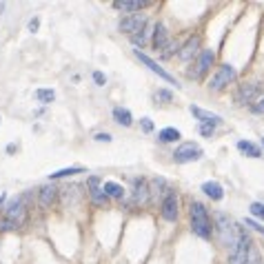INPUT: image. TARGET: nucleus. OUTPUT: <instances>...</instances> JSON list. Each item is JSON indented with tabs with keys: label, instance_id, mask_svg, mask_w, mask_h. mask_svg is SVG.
Instances as JSON below:
<instances>
[{
	"label": "nucleus",
	"instance_id": "nucleus-11",
	"mask_svg": "<svg viewBox=\"0 0 264 264\" xmlns=\"http://www.w3.org/2000/svg\"><path fill=\"white\" fill-rule=\"evenodd\" d=\"M198 49H200V36H191L180 47L178 58L182 60V63H189V60H193V56H198Z\"/></svg>",
	"mask_w": 264,
	"mask_h": 264
},
{
	"label": "nucleus",
	"instance_id": "nucleus-23",
	"mask_svg": "<svg viewBox=\"0 0 264 264\" xmlns=\"http://www.w3.org/2000/svg\"><path fill=\"white\" fill-rule=\"evenodd\" d=\"M85 166H69V169H60L56 173H49V180H60V178H67V175H76V173H85Z\"/></svg>",
	"mask_w": 264,
	"mask_h": 264
},
{
	"label": "nucleus",
	"instance_id": "nucleus-6",
	"mask_svg": "<svg viewBox=\"0 0 264 264\" xmlns=\"http://www.w3.org/2000/svg\"><path fill=\"white\" fill-rule=\"evenodd\" d=\"M262 94V85L260 82H249V85H242L235 94V104L244 107V104H251L258 96Z\"/></svg>",
	"mask_w": 264,
	"mask_h": 264
},
{
	"label": "nucleus",
	"instance_id": "nucleus-26",
	"mask_svg": "<svg viewBox=\"0 0 264 264\" xmlns=\"http://www.w3.org/2000/svg\"><path fill=\"white\" fill-rule=\"evenodd\" d=\"M149 191H151L153 196H162L165 191H171V189H166V180L165 178H156L151 182V189H149Z\"/></svg>",
	"mask_w": 264,
	"mask_h": 264
},
{
	"label": "nucleus",
	"instance_id": "nucleus-9",
	"mask_svg": "<svg viewBox=\"0 0 264 264\" xmlns=\"http://www.w3.org/2000/svg\"><path fill=\"white\" fill-rule=\"evenodd\" d=\"M133 54H135V58H138L140 63L144 65V67H149L153 73H158V78H162V80H166V82H171V85H175V87H178V82H175V78L171 76L169 71H165V69H162V67H158V63H156V60H151L147 54H142V51H140V49H135Z\"/></svg>",
	"mask_w": 264,
	"mask_h": 264
},
{
	"label": "nucleus",
	"instance_id": "nucleus-40",
	"mask_svg": "<svg viewBox=\"0 0 264 264\" xmlns=\"http://www.w3.org/2000/svg\"><path fill=\"white\" fill-rule=\"evenodd\" d=\"M262 147H264V138H262Z\"/></svg>",
	"mask_w": 264,
	"mask_h": 264
},
{
	"label": "nucleus",
	"instance_id": "nucleus-36",
	"mask_svg": "<svg viewBox=\"0 0 264 264\" xmlns=\"http://www.w3.org/2000/svg\"><path fill=\"white\" fill-rule=\"evenodd\" d=\"M94 80H96V85L102 87L104 82H107V78H104V73H102V71H94Z\"/></svg>",
	"mask_w": 264,
	"mask_h": 264
},
{
	"label": "nucleus",
	"instance_id": "nucleus-25",
	"mask_svg": "<svg viewBox=\"0 0 264 264\" xmlns=\"http://www.w3.org/2000/svg\"><path fill=\"white\" fill-rule=\"evenodd\" d=\"M36 100L38 102H42V104H49V102H54L56 100V91L54 89H36Z\"/></svg>",
	"mask_w": 264,
	"mask_h": 264
},
{
	"label": "nucleus",
	"instance_id": "nucleus-12",
	"mask_svg": "<svg viewBox=\"0 0 264 264\" xmlns=\"http://www.w3.org/2000/svg\"><path fill=\"white\" fill-rule=\"evenodd\" d=\"M171 45L169 40V32H166V27L162 23L156 25V32H153V49L156 51H162L165 54V49Z\"/></svg>",
	"mask_w": 264,
	"mask_h": 264
},
{
	"label": "nucleus",
	"instance_id": "nucleus-1",
	"mask_svg": "<svg viewBox=\"0 0 264 264\" xmlns=\"http://www.w3.org/2000/svg\"><path fill=\"white\" fill-rule=\"evenodd\" d=\"M191 231L196 233L198 237L202 240H209L213 235V227H211V218H209V211L202 202H191Z\"/></svg>",
	"mask_w": 264,
	"mask_h": 264
},
{
	"label": "nucleus",
	"instance_id": "nucleus-30",
	"mask_svg": "<svg viewBox=\"0 0 264 264\" xmlns=\"http://www.w3.org/2000/svg\"><path fill=\"white\" fill-rule=\"evenodd\" d=\"M246 264H262V260H260V253L255 246H251L249 251V260H246Z\"/></svg>",
	"mask_w": 264,
	"mask_h": 264
},
{
	"label": "nucleus",
	"instance_id": "nucleus-8",
	"mask_svg": "<svg viewBox=\"0 0 264 264\" xmlns=\"http://www.w3.org/2000/svg\"><path fill=\"white\" fill-rule=\"evenodd\" d=\"M213 60H215V54H213V51H211V49L200 51V56H198V63H196V69H193V71H189V76H191V78H196V80H200V78L204 76V73L211 69V65H213Z\"/></svg>",
	"mask_w": 264,
	"mask_h": 264
},
{
	"label": "nucleus",
	"instance_id": "nucleus-24",
	"mask_svg": "<svg viewBox=\"0 0 264 264\" xmlns=\"http://www.w3.org/2000/svg\"><path fill=\"white\" fill-rule=\"evenodd\" d=\"M56 200V189L54 187H49V184H47V187H42L40 189V206H49L51 202Z\"/></svg>",
	"mask_w": 264,
	"mask_h": 264
},
{
	"label": "nucleus",
	"instance_id": "nucleus-10",
	"mask_svg": "<svg viewBox=\"0 0 264 264\" xmlns=\"http://www.w3.org/2000/svg\"><path fill=\"white\" fill-rule=\"evenodd\" d=\"M160 213L166 222H175V220H178V196H175V191H169L165 196Z\"/></svg>",
	"mask_w": 264,
	"mask_h": 264
},
{
	"label": "nucleus",
	"instance_id": "nucleus-32",
	"mask_svg": "<svg viewBox=\"0 0 264 264\" xmlns=\"http://www.w3.org/2000/svg\"><path fill=\"white\" fill-rule=\"evenodd\" d=\"M140 125H142L144 133H151V131H153V122L149 120V118H142V120H140Z\"/></svg>",
	"mask_w": 264,
	"mask_h": 264
},
{
	"label": "nucleus",
	"instance_id": "nucleus-4",
	"mask_svg": "<svg viewBox=\"0 0 264 264\" xmlns=\"http://www.w3.org/2000/svg\"><path fill=\"white\" fill-rule=\"evenodd\" d=\"M235 78H237L235 67H231V65H220L218 71H215L213 76H211V80H209V89L211 91H222L224 87L231 85Z\"/></svg>",
	"mask_w": 264,
	"mask_h": 264
},
{
	"label": "nucleus",
	"instance_id": "nucleus-28",
	"mask_svg": "<svg viewBox=\"0 0 264 264\" xmlns=\"http://www.w3.org/2000/svg\"><path fill=\"white\" fill-rule=\"evenodd\" d=\"M156 100H162V102H171V100H173V94H171V91H166V89H158V91H156Z\"/></svg>",
	"mask_w": 264,
	"mask_h": 264
},
{
	"label": "nucleus",
	"instance_id": "nucleus-33",
	"mask_svg": "<svg viewBox=\"0 0 264 264\" xmlns=\"http://www.w3.org/2000/svg\"><path fill=\"white\" fill-rule=\"evenodd\" d=\"M16 227H18V222H14V220H2V222H0L2 231H9V229H16Z\"/></svg>",
	"mask_w": 264,
	"mask_h": 264
},
{
	"label": "nucleus",
	"instance_id": "nucleus-3",
	"mask_svg": "<svg viewBox=\"0 0 264 264\" xmlns=\"http://www.w3.org/2000/svg\"><path fill=\"white\" fill-rule=\"evenodd\" d=\"M251 246H253V242H251L249 231H246L244 227H237L235 244H233V249L229 251V264H246Z\"/></svg>",
	"mask_w": 264,
	"mask_h": 264
},
{
	"label": "nucleus",
	"instance_id": "nucleus-35",
	"mask_svg": "<svg viewBox=\"0 0 264 264\" xmlns=\"http://www.w3.org/2000/svg\"><path fill=\"white\" fill-rule=\"evenodd\" d=\"M94 140H96V142H111L113 138H111V133H96Z\"/></svg>",
	"mask_w": 264,
	"mask_h": 264
},
{
	"label": "nucleus",
	"instance_id": "nucleus-22",
	"mask_svg": "<svg viewBox=\"0 0 264 264\" xmlns=\"http://www.w3.org/2000/svg\"><path fill=\"white\" fill-rule=\"evenodd\" d=\"M180 138H182V133H180L178 129H173V127H166V129H162L160 133H158L160 142H178Z\"/></svg>",
	"mask_w": 264,
	"mask_h": 264
},
{
	"label": "nucleus",
	"instance_id": "nucleus-27",
	"mask_svg": "<svg viewBox=\"0 0 264 264\" xmlns=\"http://www.w3.org/2000/svg\"><path fill=\"white\" fill-rule=\"evenodd\" d=\"M251 213H253L255 218L264 220V204L262 202H253V204H251Z\"/></svg>",
	"mask_w": 264,
	"mask_h": 264
},
{
	"label": "nucleus",
	"instance_id": "nucleus-37",
	"mask_svg": "<svg viewBox=\"0 0 264 264\" xmlns=\"http://www.w3.org/2000/svg\"><path fill=\"white\" fill-rule=\"evenodd\" d=\"M27 27H29V32H38V27H40V18H32Z\"/></svg>",
	"mask_w": 264,
	"mask_h": 264
},
{
	"label": "nucleus",
	"instance_id": "nucleus-13",
	"mask_svg": "<svg viewBox=\"0 0 264 264\" xmlns=\"http://www.w3.org/2000/svg\"><path fill=\"white\" fill-rule=\"evenodd\" d=\"M89 196H91V200L96 202V204H107V200H109V196L104 193V189L100 187V178H89Z\"/></svg>",
	"mask_w": 264,
	"mask_h": 264
},
{
	"label": "nucleus",
	"instance_id": "nucleus-5",
	"mask_svg": "<svg viewBox=\"0 0 264 264\" xmlns=\"http://www.w3.org/2000/svg\"><path fill=\"white\" fill-rule=\"evenodd\" d=\"M202 158V149L196 142H184L173 151V160L178 165H187V162H198Z\"/></svg>",
	"mask_w": 264,
	"mask_h": 264
},
{
	"label": "nucleus",
	"instance_id": "nucleus-15",
	"mask_svg": "<svg viewBox=\"0 0 264 264\" xmlns=\"http://www.w3.org/2000/svg\"><path fill=\"white\" fill-rule=\"evenodd\" d=\"M149 193L151 191H149V187H147V180H142V178L133 180V204H144Z\"/></svg>",
	"mask_w": 264,
	"mask_h": 264
},
{
	"label": "nucleus",
	"instance_id": "nucleus-14",
	"mask_svg": "<svg viewBox=\"0 0 264 264\" xmlns=\"http://www.w3.org/2000/svg\"><path fill=\"white\" fill-rule=\"evenodd\" d=\"M189 111L193 113V116L198 118V120H200V125H206V122H209V125H220V122H222V118L218 116V113H211V111H204V109H200V107H189Z\"/></svg>",
	"mask_w": 264,
	"mask_h": 264
},
{
	"label": "nucleus",
	"instance_id": "nucleus-2",
	"mask_svg": "<svg viewBox=\"0 0 264 264\" xmlns=\"http://www.w3.org/2000/svg\"><path fill=\"white\" fill-rule=\"evenodd\" d=\"M213 218H215V235H218L220 244L233 249L235 237H237V227L233 224V220L229 218L227 213H222V211H215Z\"/></svg>",
	"mask_w": 264,
	"mask_h": 264
},
{
	"label": "nucleus",
	"instance_id": "nucleus-21",
	"mask_svg": "<svg viewBox=\"0 0 264 264\" xmlns=\"http://www.w3.org/2000/svg\"><path fill=\"white\" fill-rule=\"evenodd\" d=\"M237 149H240L242 153H246L249 158H262L260 147L258 144H253V142H249V140H240V142H237Z\"/></svg>",
	"mask_w": 264,
	"mask_h": 264
},
{
	"label": "nucleus",
	"instance_id": "nucleus-19",
	"mask_svg": "<svg viewBox=\"0 0 264 264\" xmlns=\"http://www.w3.org/2000/svg\"><path fill=\"white\" fill-rule=\"evenodd\" d=\"M113 118H116V122H118V125H122V127H131V125H133V116H131V111H129V109H125V107H116V109H113Z\"/></svg>",
	"mask_w": 264,
	"mask_h": 264
},
{
	"label": "nucleus",
	"instance_id": "nucleus-7",
	"mask_svg": "<svg viewBox=\"0 0 264 264\" xmlns=\"http://www.w3.org/2000/svg\"><path fill=\"white\" fill-rule=\"evenodd\" d=\"M144 25H147V16H140V14H133V16H127V18L120 20V32L125 33H131V36H135V33L144 32Z\"/></svg>",
	"mask_w": 264,
	"mask_h": 264
},
{
	"label": "nucleus",
	"instance_id": "nucleus-16",
	"mask_svg": "<svg viewBox=\"0 0 264 264\" xmlns=\"http://www.w3.org/2000/svg\"><path fill=\"white\" fill-rule=\"evenodd\" d=\"M144 5H147L144 0H116V2H113V9L125 11V14H133V11L142 9Z\"/></svg>",
	"mask_w": 264,
	"mask_h": 264
},
{
	"label": "nucleus",
	"instance_id": "nucleus-18",
	"mask_svg": "<svg viewBox=\"0 0 264 264\" xmlns=\"http://www.w3.org/2000/svg\"><path fill=\"white\" fill-rule=\"evenodd\" d=\"M202 191H204L211 200H222L224 198V189L220 182H204L202 184Z\"/></svg>",
	"mask_w": 264,
	"mask_h": 264
},
{
	"label": "nucleus",
	"instance_id": "nucleus-34",
	"mask_svg": "<svg viewBox=\"0 0 264 264\" xmlns=\"http://www.w3.org/2000/svg\"><path fill=\"white\" fill-rule=\"evenodd\" d=\"M251 109H253V113H264V96H262V98H260Z\"/></svg>",
	"mask_w": 264,
	"mask_h": 264
},
{
	"label": "nucleus",
	"instance_id": "nucleus-31",
	"mask_svg": "<svg viewBox=\"0 0 264 264\" xmlns=\"http://www.w3.org/2000/svg\"><path fill=\"white\" fill-rule=\"evenodd\" d=\"M200 133L204 135V138H211V135L215 133V125H209V122H206V125H200Z\"/></svg>",
	"mask_w": 264,
	"mask_h": 264
},
{
	"label": "nucleus",
	"instance_id": "nucleus-29",
	"mask_svg": "<svg viewBox=\"0 0 264 264\" xmlns=\"http://www.w3.org/2000/svg\"><path fill=\"white\" fill-rule=\"evenodd\" d=\"M131 42H133L135 47H140V49H142V45L147 42V32H140V33H135V36H131Z\"/></svg>",
	"mask_w": 264,
	"mask_h": 264
},
{
	"label": "nucleus",
	"instance_id": "nucleus-39",
	"mask_svg": "<svg viewBox=\"0 0 264 264\" xmlns=\"http://www.w3.org/2000/svg\"><path fill=\"white\" fill-rule=\"evenodd\" d=\"M2 202H5V196H0V204H2Z\"/></svg>",
	"mask_w": 264,
	"mask_h": 264
},
{
	"label": "nucleus",
	"instance_id": "nucleus-20",
	"mask_svg": "<svg viewBox=\"0 0 264 264\" xmlns=\"http://www.w3.org/2000/svg\"><path fill=\"white\" fill-rule=\"evenodd\" d=\"M102 189L109 198H113V200H122V198H125V189H122L118 182H111V180H109V182L102 184Z\"/></svg>",
	"mask_w": 264,
	"mask_h": 264
},
{
	"label": "nucleus",
	"instance_id": "nucleus-38",
	"mask_svg": "<svg viewBox=\"0 0 264 264\" xmlns=\"http://www.w3.org/2000/svg\"><path fill=\"white\" fill-rule=\"evenodd\" d=\"M244 224H246V227H251V229H255V231L264 233V227H260V224H258V222H253V220H244Z\"/></svg>",
	"mask_w": 264,
	"mask_h": 264
},
{
	"label": "nucleus",
	"instance_id": "nucleus-17",
	"mask_svg": "<svg viewBox=\"0 0 264 264\" xmlns=\"http://www.w3.org/2000/svg\"><path fill=\"white\" fill-rule=\"evenodd\" d=\"M23 198H14V200L7 204V220H14V222H18L20 218H23Z\"/></svg>",
	"mask_w": 264,
	"mask_h": 264
}]
</instances>
